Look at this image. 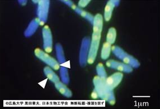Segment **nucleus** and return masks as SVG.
I'll list each match as a JSON object with an SVG mask.
<instances>
[{
  "label": "nucleus",
  "mask_w": 160,
  "mask_h": 109,
  "mask_svg": "<svg viewBox=\"0 0 160 109\" xmlns=\"http://www.w3.org/2000/svg\"><path fill=\"white\" fill-rule=\"evenodd\" d=\"M123 75L120 72L115 73L113 75L110 76L108 78H106V83L108 87L113 90L117 87L119 84L121 82L123 79Z\"/></svg>",
  "instance_id": "1a4fd4ad"
},
{
  "label": "nucleus",
  "mask_w": 160,
  "mask_h": 109,
  "mask_svg": "<svg viewBox=\"0 0 160 109\" xmlns=\"http://www.w3.org/2000/svg\"><path fill=\"white\" fill-rule=\"evenodd\" d=\"M117 37V31L114 27H111L108 30L107 36V42L110 44H114Z\"/></svg>",
  "instance_id": "f3484780"
},
{
  "label": "nucleus",
  "mask_w": 160,
  "mask_h": 109,
  "mask_svg": "<svg viewBox=\"0 0 160 109\" xmlns=\"http://www.w3.org/2000/svg\"><path fill=\"white\" fill-rule=\"evenodd\" d=\"M112 53L118 58L122 60L124 63L128 64L132 68H137L140 66V63L133 57L127 53L122 48L118 46H113L112 48Z\"/></svg>",
  "instance_id": "7ed1b4c3"
},
{
  "label": "nucleus",
  "mask_w": 160,
  "mask_h": 109,
  "mask_svg": "<svg viewBox=\"0 0 160 109\" xmlns=\"http://www.w3.org/2000/svg\"><path fill=\"white\" fill-rule=\"evenodd\" d=\"M72 9L74 10V11L78 13V14H79L81 16H82L83 17L85 18L86 20H88V22H90L91 24H93V19H94V17H93L91 13H88V12H86L85 11H83L82 9L76 7V6H75Z\"/></svg>",
  "instance_id": "4468645a"
},
{
  "label": "nucleus",
  "mask_w": 160,
  "mask_h": 109,
  "mask_svg": "<svg viewBox=\"0 0 160 109\" xmlns=\"http://www.w3.org/2000/svg\"><path fill=\"white\" fill-rule=\"evenodd\" d=\"M56 51L57 58L59 63L62 64L66 62V58L64 57V52L63 47L60 44H57L56 45Z\"/></svg>",
  "instance_id": "2eb2a0df"
},
{
  "label": "nucleus",
  "mask_w": 160,
  "mask_h": 109,
  "mask_svg": "<svg viewBox=\"0 0 160 109\" xmlns=\"http://www.w3.org/2000/svg\"><path fill=\"white\" fill-rule=\"evenodd\" d=\"M18 2L22 6H25L27 3V1L26 0H19Z\"/></svg>",
  "instance_id": "5701e85b"
},
{
  "label": "nucleus",
  "mask_w": 160,
  "mask_h": 109,
  "mask_svg": "<svg viewBox=\"0 0 160 109\" xmlns=\"http://www.w3.org/2000/svg\"><path fill=\"white\" fill-rule=\"evenodd\" d=\"M107 66L110 68L117 69L121 72L131 73L133 71V68L128 64L115 61L114 60H109L106 63Z\"/></svg>",
  "instance_id": "6e6552de"
},
{
  "label": "nucleus",
  "mask_w": 160,
  "mask_h": 109,
  "mask_svg": "<svg viewBox=\"0 0 160 109\" xmlns=\"http://www.w3.org/2000/svg\"><path fill=\"white\" fill-rule=\"evenodd\" d=\"M34 53L38 58L49 65L52 68H53L54 70H58L60 68L58 62L42 50L37 48L35 50Z\"/></svg>",
  "instance_id": "20e7f679"
},
{
  "label": "nucleus",
  "mask_w": 160,
  "mask_h": 109,
  "mask_svg": "<svg viewBox=\"0 0 160 109\" xmlns=\"http://www.w3.org/2000/svg\"><path fill=\"white\" fill-rule=\"evenodd\" d=\"M112 51V46L109 43L106 42L104 43L102 48L101 57L102 59L105 60L109 57L110 52Z\"/></svg>",
  "instance_id": "dca6fc26"
},
{
  "label": "nucleus",
  "mask_w": 160,
  "mask_h": 109,
  "mask_svg": "<svg viewBox=\"0 0 160 109\" xmlns=\"http://www.w3.org/2000/svg\"><path fill=\"white\" fill-rule=\"evenodd\" d=\"M42 34L44 49L47 53H51L53 49V39L51 29L48 25L43 27Z\"/></svg>",
  "instance_id": "0eeeda50"
},
{
  "label": "nucleus",
  "mask_w": 160,
  "mask_h": 109,
  "mask_svg": "<svg viewBox=\"0 0 160 109\" xmlns=\"http://www.w3.org/2000/svg\"><path fill=\"white\" fill-rule=\"evenodd\" d=\"M120 3V1L118 0H111L109 1L107 3V5L105 7L104 10V19L105 21H109L112 16V11L115 6H118Z\"/></svg>",
  "instance_id": "9d476101"
},
{
  "label": "nucleus",
  "mask_w": 160,
  "mask_h": 109,
  "mask_svg": "<svg viewBox=\"0 0 160 109\" xmlns=\"http://www.w3.org/2000/svg\"><path fill=\"white\" fill-rule=\"evenodd\" d=\"M55 87L57 90L62 95L67 97H71L72 95V92L67 87V86L64 85L63 83L58 82L55 83Z\"/></svg>",
  "instance_id": "f8f14e48"
},
{
  "label": "nucleus",
  "mask_w": 160,
  "mask_h": 109,
  "mask_svg": "<svg viewBox=\"0 0 160 109\" xmlns=\"http://www.w3.org/2000/svg\"><path fill=\"white\" fill-rule=\"evenodd\" d=\"M49 1H39L37 9V15L38 17V18L39 19L40 21V25H43L47 22L49 8Z\"/></svg>",
  "instance_id": "39448f33"
},
{
  "label": "nucleus",
  "mask_w": 160,
  "mask_h": 109,
  "mask_svg": "<svg viewBox=\"0 0 160 109\" xmlns=\"http://www.w3.org/2000/svg\"><path fill=\"white\" fill-rule=\"evenodd\" d=\"M96 72L98 76L102 78L106 79L107 77V72L104 68V66L102 63H99L96 66Z\"/></svg>",
  "instance_id": "6ab92c4d"
},
{
  "label": "nucleus",
  "mask_w": 160,
  "mask_h": 109,
  "mask_svg": "<svg viewBox=\"0 0 160 109\" xmlns=\"http://www.w3.org/2000/svg\"><path fill=\"white\" fill-rule=\"evenodd\" d=\"M62 2L64 3H65L66 5H67L69 7H71V8H73L74 6H75V5L73 3L72 1H68V0H63V1H62Z\"/></svg>",
  "instance_id": "412c9836"
},
{
  "label": "nucleus",
  "mask_w": 160,
  "mask_h": 109,
  "mask_svg": "<svg viewBox=\"0 0 160 109\" xmlns=\"http://www.w3.org/2000/svg\"><path fill=\"white\" fill-rule=\"evenodd\" d=\"M60 76L62 82L64 84H68L69 83V76L67 68L63 66L60 67Z\"/></svg>",
  "instance_id": "a211bd4d"
},
{
  "label": "nucleus",
  "mask_w": 160,
  "mask_h": 109,
  "mask_svg": "<svg viewBox=\"0 0 160 109\" xmlns=\"http://www.w3.org/2000/svg\"><path fill=\"white\" fill-rule=\"evenodd\" d=\"M93 83L95 86V90L98 93L100 98L108 101L110 105H113L115 104L116 101L113 90L108 87L106 79L96 76L93 78Z\"/></svg>",
  "instance_id": "f03ea898"
},
{
  "label": "nucleus",
  "mask_w": 160,
  "mask_h": 109,
  "mask_svg": "<svg viewBox=\"0 0 160 109\" xmlns=\"http://www.w3.org/2000/svg\"><path fill=\"white\" fill-rule=\"evenodd\" d=\"M91 97H92V98H95V99L99 97L98 93L96 92V91L95 90V89H94V90H93V92H92V93L91 94Z\"/></svg>",
  "instance_id": "4be33fe9"
},
{
  "label": "nucleus",
  "mask_w": 160,
  "mask_h": 109,
  "mask_svg": "<svg viewBox=\"0 0 160 109\" xmlns=\"http://www.w3.org/2000/svg\"><path fill=\"white\" fill-rule=\"evenodd\" d=\"M93 33L92 35L90 49L88 52V63L92 64L96 59L101 39V34L103 27V18L101 14H97L94 17L93 22Z\"/></svg>",
  "instance_id": "f257e3e1"
},
{
  "label": "nucleus",
  "mask_w": 160,
  "mask_h": 109,
  "mask_svg": "<svg viewBox=\"0 0 160 109\" xmlns=\"http://www.w3.org/2000/svg\"><path fill=\"white\" fill-rule=\"evenodd\" d=\"M40 25V21L38 18L33 19L24 32V35L25 37H28L32 36L37 31L38 27Z\"/></svg>",
  "instance_id": "9b49d317"
},
{
  "label": "nucleus",
  "mask_w": 160,
  "mask_h": 109,
  "mask_svg": "<svg viewBox=\"0 0 160 109\" xmlns=\"http://www.w3.org/2000/svg\"><path fill=\"white\" fill-rule=\"evenodd\" d=\"M44 74L51 82L54 84L59 82V78L58 76L53 72V71L49 67H46L44 69Z\"/></svg>",
  "instance_id": "ddd939ff"
},
{
  "label": "nucleus",
  "mask_w": 160,
  "mask_h": 109,
  "mask_svg": "<svg viewBox=\"0 0 160 109\" xmlns=\"http://www.w3.org/2000/svg\"><path fill=\"white\" fill-rule=\"evenodd\" d=\"M90 1L88 0H81L78 2V6L80 7H85L90 3Z\"/></svg>",
  "instance_id": "aec40b11"
},
{
  "label": "nucleus",
  "mask_w": 160,
  "mask_h": 109,
  "mask_svg": "<svg viewBox=\"0 0 160 109\" xmlns=\"http://www.w3.org/2000/svg\"><path fill=\"white\" fill-rule=\"evenodd\" d=\"M90 42V39L88 37L83 38L82 41L79 56V62L81 66H85L88 62Z\"/></svg>",
  "instance_id": "423d86ee"
}]
</instances>
